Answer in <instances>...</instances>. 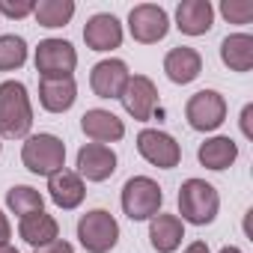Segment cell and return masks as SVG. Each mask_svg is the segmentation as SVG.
<instances>
[{
    "mask_svg": "<svg viewBox=\"0 0 253 253\" xmlns=\"http://www.w3.org/2000/svg\"><path fill=\"white\" fill-rule=\"evenodd\" d=\"M33 128V104L30 92L21 81L0 84V137L6 140H27Z\"/></svg>",
    "mask_w": 253,
    "mask_h": 253,
    "instance_id": "6da1fadb",
    "label": "cell"
},
{
    "mask_svg": "<svg viewBox=\"0 0 253 253\" xmlns=\"http://www.w3.org/2000/svg\"><path fill=\"white\" fill-rule=\"evenodd\" d=\"M220 211V194L211 182L206 179H185L179 188V220L194 223V226H209L214 223Z\"/></svg>",
    "mask_w": 253,
    "mask_h": 253,
    "instance_id": "7a4b0ae2",
    "label": "cell"
},
{
    "mask_svg": "<svg viewBox=\"0 0 253 253\" xmlns=\"http://www.w3.org/2000/svg\"><path fill=\"white\" fill-rule=\"evenodd\" d=\"M119 203H122V211L128 220H134V223L137 220H152L164 206V191L149 176H131L122 185Z\"/></svg>",
    "mask_w": 253,
    "mask_h": 253,
    "instance_id": "3957f363",
    "label": "cell"
},
{
    "mask_svg": "<svg viewBox=\"0 0 253 253\" xmlns=\"http://www.w3.org/2000/svg\"><path fill=\"white\" fill-rule=\"evenodd\" d=\"M21 161L33 176H54L57 170L66 167V143L57 134H30L21 146Z\"/></svg>",
    "mask_w": 253,
    "mask_h": 253,
    "instance_id": "277c9868",
    "label": "cell"
},
{
    "mask_svg": "<svg viewBox=\"0 0 253 253\" xmlns=\"http://www.w3.org/2000/svg\"><path fill=\"white\" fill-rule=\"evenodd\" d=\"M78 241L86 253H110L119 241V223L107 209H89L78 220Z\"/></svg>",
    "mask_w": 253,
    "mask_h": 253,
    "instance_id": "5b68a950",
    "label": "cell"
},
{
    "mask_svg": "<svg viewBox=\"0 0 253 253\" xmlns=\"http://www.w3.org/2000/svg\"><path fill=\"white\" fill-rule=\"evenodd\" d=\"M185 119L194 131H217L226 119V98L217 89H200L185 104Z\"/></svg>",
    "mask_w": 253,
    "mask_h": 253,
    "instance_id": "8992f818",
    "label": "cell"
},
{
    "mask_svg": "<svg viewBox=\"0 0 253 253\" xmlns=\"http://www.w3.org/2000/svg\"><path fill=\"white\" fill-rule=\"evenodd\" d=\"M33 63L39 78H72L78 66V51L69 39H42Z\"/></svg>",
    "mask_w": 253,
    "mask_h": 253,
    "instance_id": "52a82bcc",
    "label": "cell"
},
{
    "mask_svg": "<svg viewBox=\"0 0 253 253\" xmlns=\"http://www.w3.org/2000/svg\"><path fill=\"white\" fill-rule=\"evenodd\" d=\"M128 33L140 45H155L170 33V15L158 3H137L128 12Z\"/></svg>",
    "mask_w": 253,
    "mask_h": 253,
    "instance_id": "ba28073f",
    "label": "cell"
},
{
    "mask_svg": "<svg viewBox=\"0 0 253 253\" xmlns=\"http://www.w3.org/2000/svg\"><path fill=\"white\" fill-rule=\"evenodd\" d=\"M137 152L146 164H152L158 170H173L182 161V146L176 143L173 134H167L161 128H143L137 134Z\"/></svg>",
    "mask_w": 253,
    "mask_h": 253,
    "instance_id": "9c48e42d",
    "label": "cell"
},
{
    "mask_svg": "<svg viewBox=\"0 0 253 253\" xmlns=\"http://www.w3.org/2000/svg\"><path fill=\"white\" fill-rule=\"evenodd\" d=\"M125 113L137 122H149L155 107H158V86L152 84V78L146 75H131L128 84H125L122 95H119Z\"/></svg>",
    "mask_w": 253,
    "mask_h": 253,
    "instance_id": "30bf717a",
    "label": "cell"
},
{
    "mask_svg": "<svg viewBox=\"0 0 253 253\" xmlns=\"http://www.w3.org/2000/svg\"><path fill=\"white\" fill-rule=\"evenodd\" d=\"M81 179L86 182H107L116 173V152L101 143H84L78 149V170Z\"/></svg>",
    "mask_w": 253,
    "mask_h": 253,
    "instance_id": "8fae6325",
    "label": "cell"
},
{
    "mask_svg": "<svg viewBox=\"0 0 253 253\" xmlns=\"http://www.w3.org/2000/svg\"><path fill=\"white\" fill-rule=\"evenodd\" d=\"M128 78H131L128 66H125L122 60H116V57H107V60H101V63L92 66L89 86H92V92L98 98H119L122 89H125V84H128Z\"/></svg>",
    "mask_w": 253,
    "mask_h": 253,
    "instance_id": "7c38bea8",
    "label": "cell"
},
{
    "mask_svg": "<svg viewBox=\"0 0 253 253\" xmlns=\"http://www.w3.org/2000/svg\"><path fill=\"white\" fill-rule=\"evenodd\" d=\"M81 131L86 134V140L107 146V143H116L125 137V122L104 107H89L81 116Z\"/></svg>",
    "mask_w": 253,
    "mask_h": 253,
    "instance_id": "4fadbf2b",
    "label": "cell"
},
{
    "mask_svg": "<svg viewBox=\"0 0 253 253\" xmlns=\"http://www.w3.org/2000/svg\"><path fill=\"white\" fill-rule=\"evenodd\" d=\"M84 42L89 51H116L122 45V24L116 15L110 12H95L86 24H84Z\"/></svg>",
    "mask_w": 253,
    "mask_h": 253,
    "instance_id": "5bb4252c",
    "label": "cell"
},
{
    "mask_svg": "<svg viewBox=\"0 0 253 253\" xmlns=\"http://www.w3.org/2000/svg\"><path fill=\"white\" fill-rule=\"evenodd\" d=\"M48 197H51V203L57 206V209H63V211H72V209H78L81 203H84V197H86V185H84V179L75 173V170H57L54 176H48Z\"/></svg>",
    "mask_w": 253,
    "mask_h": 253,
    "instance_id": "9a60e30c",
    "label": "cell"
},
{
    "mask_svg": "<svg viewBox=\"0 0 253 253\" xmlns=\"http://www.w3.org/2000/svg\"><path fill=\"white\" fill-rule=\"evenodd\" d=\"M203 72V57L197 48H188V45H179V48H170L167 57H164V75L179 84V86H188L200 78Z\"/></svg>",
    "mask_w": 253,
    "mask_h": 253,
    "instance_id": "2e32d148",
    "label": "cell"
},
{
    "mask_svg": "<svg viewBox=\"0 0 253 253\" xmlns=\"http://www.w3.org/2000/svg\"><path fill=\"white\" fill-rule=\"evenodd\" d=\"M176 27L185 36H206L214 27V6L209 0H182L176 6Z\"/></svg>",
    "mask_w": 253,
    "mask_h": 253,
    "instance_id": "e0dca14e",
    "label": "cell"
},
{
    "mask_svg": "<svg viewBox=\"0 0 253 253\" xmlns=\"http://www.w3.org/2000/svg\"><path fill=\"white\" fill-rule=\"evenodd\" d=\"M75 98H78L75 78H42L39 81V104L48 113H66V110H72Z\"/></svg>",
    "mask_w": 253,
    "mask_h": 253,
    "instance_id": "ac0fdd59",
    "label": "cell"
},
{
    "mask_svg": "<svg viewBox=\"0 0 253 253\" xmlns=\"http://www.w3.org/2000/svg\"><path fill=\"white\" fill-rule=\"evenodd\" d=\"M185 238V223L179 220V214H155L149 220V244L155 253H173L179 250Z\"/></svg>",
    "mask_w": 253,
    "mask_h": 253,
    "instance_id": "d6986e66",
    "label": "cell"
},
{
    "mask_svg": "<svg viewBox=\"0 0 253 253\" xmlns=\"http://www.w3.org/2000/svg\"><path fill=\"white\" fill-rule=\"evenodd\" d=\"M197 158H200V164H203L206 170H214V173L229 170V167L238 161V143H235L232 137L214 134V137H209L206 143H200Z\"/></svg>",
    "mask_w": 253,
    "mask_h": 253,
    "instance_id": "ffe728a7",
    "label": "cell"
},
{
    "mask_svg": "<svg viewBox=\"0 0 253 253\" xmlns=\"http://www.w3.org/2000/svg\"><path fill=\"white\" fill-rule=\"evenodd\" d=\"M220 63L229 72H250L253 69V36L250 33H229L220 42Z\"/></svg>",
    "mask_w": 253,
    "mask_h": 253,
    "instance_id": "44dd1931",
    "label": "cell"
},
{
    "mask_svg": "<svg viewBox=\"0 0 253 253\" xmlns=\"http://www.w3.org/2000/svg\"><path fill=\"white\" fill-rule=\"evenodd\" d=\"M18 235H21L30 247H42V244L60 238V223H57L54 214H48V211H36V214L21 217V223H18Z\"/></svg>",
    "mask_w": 253,
    "mask_h": 253,
    "instance_id": "7402d4cb",
    "label": "cell"
},
{
    "mask_svg": "<svg viewBox=\"0 0 253 253\" xmlns=\"http://www.w3.org/2000/svg\"><path fill=\"white\" fill-rule=\"evenodd\" d=\"M75 0H39L36 9H33V18L39 27H48V30H57V27H66L72 18H75Z\"/></svg>",
    "mask_w": 253,
    "mask_h": 253,
    "instance_id": "603a6c76",
    "label": "cell"
},
{
    "mask_svg": "<svg viewBox=\"0 0 253 253\" xmlns=\"http://www.w3.org/2000/svg\"><path fill=\"white\" fill-rule=\"evenodd\" d=\"M6 209L18 217H27V214L45 211V197L30 185H15L6 191Z\"/></svg>",
    "mask_w": 253,
    "mask_h": 253,
    "instance_id": "cb8c5ba5",
    "label": "cell"
},
{
    "mask_svg": "<svg viewBox=\"0 0 253 253\" xmlns=\"http://www.w3.org/2000/svg\"><path fill=\"white\" fill-rule=\"evenodd\" d=\"M27 63V42L24 36L3 33L0 36V72H15Z\"/></svg>",
    "mask_w": 253,
    "mask_h": 253,
    "instance_id": "d4e9b609",
    "label": "cell"
},
{
    "mask_svg": "<svg viewBox=\"0 0 253 253\" xmlns=\"http://www.w3.org/2000/svg\"><path fill=\"white\" fill-rule=\"evenodd\" d=\"M220 15L229 24H250L253 21V3H250V0H223V3H220Z\"/></svg>",
    "mask_w": 253,
    "mask_h": 253,
    "instance_id": "484cf974",
    "label": "cell"
},
{
    "mask_svg": "<svg viewBox=\"0 0 253 253\" xmlns=\"http://www.w3.org/2000/svg\"><path fill=\"white\" fill-rule=\"evenodd\" d=\"M33 9H36V0H18V3L0 0V15H6V18H27L33 15Z\"/></svg>",
    "mask_w": 253,
    "mask_h": 253,
    "instance_id": "4316f807",
    "label": "cell"
},
{
    "mask_svg": "<svg viewBox=\"0 0 253 253\" xmlns=\"http://www.w3.org/2000/svg\"><path fill=\"white\" fill-rule=\"evenodd\" d=\"M33 253H75V247L69 241H63V238H54V241H48L42 247H33Z\"/></svg>",
    "mask_w": 253,
    "mask_h": 253,
    "instance_id": "83f0119b",
    "label": "cell"
},
{
    "mask_svg": "<svg viewBox=\"0 0 253 253\" xmlns=\"http://www.w3.org/2000/svg\"><path fill=\"white\" fill-rule=\"evenodd\" d=\"M241 134L247 137V140H253V104H244L241 107Z\"/></svg>",
    "mask_w": 253,
    "mask_h": 253,
    "instance_id": "f1b7e54d",
    "label": "cell"
},
{
    "mask_svg": "<svg viewBox=\"0 0 253 253\" xmlns=\"http://www.w3.org/2000/svg\"><path fill=\"white\" fill-rule=\"evenodd\" d=\"M9 238H12V226H9V217L0 211V247H6L9 244Z\"/></svg>",
    "mask_w": 253,
    "mask_h": 253,
    "instance_id": "f546056e",
    "label": "cell"
},
{
    "mask_svg": "<svg viewBox=\"0 0 253 253\" xmlns=\"http://www.w3.org/2000/svg\"><path fill=\"white\" fill-rule=\"evenodd\" d=\"M182 253H211V250H209V244H206V241H191Z\"/></svg>",
    "mask_w": 253,
    "mask_h": 253,
    "instance_id": "4dcf8cb0",
    "label": "cell"
},
{
    "mask_svg": "<svg viewBox=\"0 0 253 253\" xmlns=\"http://www.w3.org/2000/svg\"><path fill=\"white\" fill-rule=\"evenodd\" d=\"M217 253H241V247H235V244H226V247H220Z\"/></svg>",
    "mask_w": 253,
    "mask_h": 253,
    "instance_id": "1f68e13d",
    "label": "cell"
},
{
    "mask_svg": "<svg viewBox=\"0 0 253 253\" xmlns=\"http://www.w3.org/2000/svg\"><path fill=\"white\" fill-rule=\"evenodd\" d=\"M0 253H18V250H15L12 244H6V247H0Z\"/></svg>",
    "mask_w": 253,
    "mask_h": 253,
    "instance_id": "d6a6232c",
    "label": "cell"
},
{
    "mask_svg": "<svg viewBox=\"0 0 253 253\" xmlns=\"http://www.w3.org/2000/svg\"><path fill=\"white\" fill-rule=\"evenodd\" d=\"M0 149H3V143H0Z\"/></svg>",
    "mask_w": 253,
    "mask_h": 253,
    "instance_id": "836d02e7",
    "label": "cell"
}]
</instances>
